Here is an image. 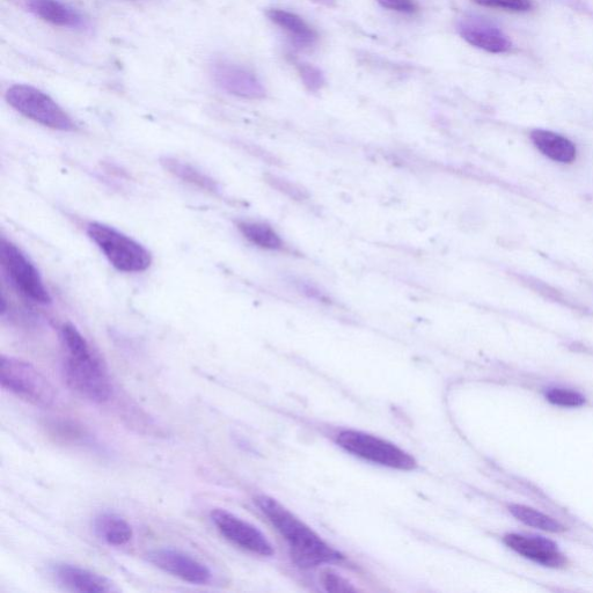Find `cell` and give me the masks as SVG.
<instances>
[{
  "mask_svg": "<svg viewBox=\"0 0 593 593\" xmlns=\"http://www.w3.org/2000/svg\"><path fill=\"white\" fill-rule=\"evenodd\" d=\"M60 335L65 350V382L83 398L104 404L113 393L105 362L75 325L64 324Z\"/></svg>",
  "mask_w": 593,
  "mask_h": 593,
  "instance_id": "6da1fadb",
  "label": "cell"
},
{
  "mask_svg": "<svg viewBox=\"0 0 593 593\" xmlns=\"http://www.w3.org/2000/svg\"><path fill=\"white\" fill-rule=\"evenodd\" d=\"M255 503L287 540L299 566L310 568L343 560L339 552L327 545L316 532L272 497L258 496Z\"/></svg>",
  "mask_w": 593,
  "mask_h": 593,
  "instance_id": "7a4b0ae2",
  "label": "cell"
},
{
  "mask_svg": "<svg viewBox=\"0 0 593 593\" xmlns=\"http://www.w3.org/2000/svg\"><path fill=\"white\" fill-rule=\"evenodd\" d=\"M87 236L111 265L122 273H143L152 265V255L135 239L112 226L92 222L86 226Z\"/></svg>",
  "mask_w": 593,
  "mask_h": 593,
  "instance_id": "3957f363",
  "label": "cell"
},
{
  "mask_svg": "<svg viewBox=\"0 0 593 593\" xmlns=\"http://www.w3.org/2000/svg\"><path fill=\"white\" fill-rule=\"evenodd\" d=\"M0 382L4 390L35 406L48 408L57 400L53 384L34 365L18 358H0Z\"/></svg>",
  "mask_w": 593,
  "mask_h": 593,
  "instance_id": "277c9868",
  "label": "cell"
},
{
  "mask_svg": "<svg viewBox=\"0 0 593 593\" xmlns=\"http://www.w3.org/2000/svg\"><path fill=\"white\" fill-rule=\"evenodd\" d=\"M5 98L17 112L42 126L60 131L77 129L70 115L54 99L33 86L14 85Z\"/></svg>",
  "mask_w": 593,
  "mask_h": 593,
  "instance_id": "5b68a950",
  "label": "cell"
},
{
  "mask_svg": "<svg viewBox=\"0 0 593 593\" xmlns=\"http://www.w3.org/2000/svg\"><path fill=\"white\" fill-rule=\"evenodd\" d=\"M0 263L7 280L20 295L41 305L51 303L39 269L17 245L4 237L0 241Z\"/></svg>",
  "mask_w": 593,
  "mask_h": 593,
  "instance_id": "8992f818",
  "label": "cell"
},
{
  "mask_svg": "<svg viewBox=\"0 0 593 593\" xmlns=\"http://www.w3.org/2000/svg\"><path fill=\"white\" fill-rule=\"evenodd\" d=\"M336 442L351 455L373 464L401 471H412L417 466L416 460L397 445L361 431L344 430L336 438Z\"/></svg>",
  "mask_w": 593,
  "mask_h": 593,
  "instance_id": "52a82bcc",
  "label": "cell"
},
{
  "mask_svg": "<svg viewBox=\"0 0 593 593\" xmlns=\"http://www.w3.org/2000/svg\"><path fill=\"white\" fill-rule=\"evenodd\" d=\"M210 517L219 533L233 545L260 556L274 554L272 544L258 527L224 509L212 510Z\"/></svg>",
  "mask_w": 593,
  "mask_h": 593,
  "instance_id": "ba28073f",
  "label": "cell"
},
{
  "mask_svg": "<svg viewBox=\"0 0 593 593\" xmlns=\"http://www.w3.org/2000/svg\"><path fill=\"white\" fill-rule=\"evenodd\" d=\"M146 558H148L151 565L165 571L167 574L180 578L182 581L196 585L207 584L211 581V570L204 563L185 552L179 551V549H152L146 555Z\"/></svg>",
  "mask_w": 593,
  "mask_h": 593,
  "instance_id": "9c48e42d",
  "label": "cell"
},
{
  "mask_svg": "<svg viewBox=\"0 0 593 593\" xmlns=\"http://www.w3.org/2000/svg\"><path fill=\"white\" fill-rule=\"evenodd\" d=\"M212 75L222 90L236 97L245 99H262L266 97L265 86L259 78L248 69L229 62H216L212 67Z\"/></svg>",
  "mask_w": 593,
  "mask_h": 593,
  "instance_id": "30bf717a",
  "label": "cell"
},
{
  "mask_svg": "<svg viewBox=\"0 0 593 593\" xmlns=\"http://www.w3.org/2000/svg\"><path fill=\"white\" fill-rule=\"evenodd\" d=\"M458 32L470 45L493 54H504L512 43L499 27L480 17H466L460 20Z\"/></svg>",
  "mask_w": 593,
  "mask_h": 593,
  "instance_id": "8fae6325",
  "label": "cell"
},
{
  "mask_svg": "<svg viewBox=\"0 0 593 593\" xmlns=\"http://www.w3.org/2000/svg\"><path fill=\"white\" fill-rule=\"evenodd\" d=\"M504 543L512 551L524 556L539 565L548 568H561L566 566L567 560L559 551L558 546L540 537H525L519 534H508L504 537Z\"/></svg>",
  "mask_w": 593,
  "mask_h": 593,
  "instance_id": "7c38bea8",
  "label": "cell"
},
{
  "mask_svg": "<svg viewBox=\"0 0 593 593\" xmlns=\"http://www.w3.org/2000/svg\"><path fill=\"white\" fill-rule=\"evenodd\" d=\"M53 574L64 588L71 591L87 593L116 591L114 584L105 576L69 563H57L53 567Z\"/></svg>",
  "mask_w": 593,
  "mask_h": 593,
  "instance_id": "4fadbf2b",
  "label": "cell"
},
{
  "mask_svg": "<svg viewBox=\"0 0 593 593\" xmlns=\"http://www.w3.org/2000/svg\"><path fill=\"white\" fill-rule=\"evenodd\" d=\"M26 6L34 16L55 26L82 31L90 27V21L82 13L62 0H26Z\"/></svg>",
  "mask_w": 593,
  "mask_h": 593,
  "instance_id": "5bb4252c",
  "label": "cell"
},
{
  "mask_svg": "<svg viewBox=\"0 0 593 593\" xmlns=\"http://www.w3.org/2000/svg\"><path fill=\"white\" fill-rule=\"evenodd\" d=\"M536 148L556 163L570 164L576 159V148L573 142L552 131L536 130L531 134Z\"/></svg>",
  "mask_w": 593,
  "mask_h": 593,
  "instance_id": "9a60e30c",
  "label": "cell"
},
{
  "mask_svg": "<svg viewBox=\"0 0 593 593\" xmlns=\"http://www.w3.org/2000/svg\"><path fill=\"white\" fill-rule=\"evenodd\" d=\"M97 536L111 546H123L134 537L133 527L119 515L104 512L94 519Z\"/></svg>",
  "mask_w": 593,
  "mask_h": 593,
  "instance_id": "2e32d148",
  "label": "cell"
},
{
  "mask_svg": "<svg viewBox=\"0 0 593 593\" xmlns=\"http://www.w3.org/2000/svg\"><path fill=\"white\" fill-rule=\"evenodd\" d=\"M267 16L274 24L284 29L300 46H312L318 39L316 31L295 13L272 9L267 12Z\"/></svg>",
  "mask_w": 593,
  "mask_h": 593,
  "instance_id": "e0dca14e",
  "label": "cell"
},
{
  "mask_svg": "<svg viewBox=\"0 0 593 593\" xmlns=\"http://www.w3.org/2000/svg\"><path fill=\"white\" fill-rule=\"evenodd\" d=\"M160 164L166 171L173 174L175 178L188 182L190 185L214 194L221 192V187H219L216 180L197 170L193 165L185 163V161L173 157H163L160 159Z\"/></svg>",
  "mask_w": 593,
  "mask_h": 593,
  "instance_id": "ac0fdd59",
  "label": "cell"
},
{
  "mask_svg": "<svg viewBox=\"0 0 593 593\" xmlns=\"http://www.w3.org/2000/svg\"><path fill=\"white\" fill-rule=\"evenodd\" d=\"M237 228L250 243L263 250L278 251L283 248L281 237L266 223L240 221Z\"/></svg>",
  "mask_w": 593,
  "mask_h": 593,
  "instance_id": "d6986e66",
  "label": "cell"
},
{
  "mask_svg": "<svg viewBox=\"0 0 593 593\" xmlns=\"http://www.w3.org/2000/svg\"><path fill=\"white\" fill-rule=\"evenodd\" d=\"M47 430L51 437L57 442L64 444H87L90 442V435L79 424L67 419H53L47 422Z\"/></svg>",
  "mask_w": 593,
  "mask_h": 593,
  "instance_id": "ffe728a7",
  "label": "cell"
},
{
  "mask_svg": "<svg viewBox=\"0 0 593 593\" xmlns=\"http://www.w3.org/2000/svg\"><path fill=\"white\" fill-rule=\"evenodd\" d=\"M510 512L518 521H521L527 526L536 527V529L546 532L559 533L565 531V527L555 519L541 514V512L524 507V505H511Z\"/></svg>",
  "mask_w": 593,
  "mask_h": 593,
  "instance_id": "44dd1931",
  "label": "cell"
},
{
  "mask_svg": "<svg viewBox=\"0 0 593 593\" xmlns=\"http://www.w3.org/2000/svg\"><path fill=\"white\" fill-rule=\"evenodd\" d=\"M546 398L551 404L560 407H580L585 402L582 394L575 391L561 390V388H554V390L549 391Z\"/></svg>",
  "mask_w": 593,
  "mask_h": 593,
  "instance_id": "7402d4cb",
  "label": "cell"
},
{
  "mask_svg": "<svg viewBox=\"0 0 593 593\" xmlns=\"http://www.w3.org/2000/svg\"><path fill=\"white\" fill-rule=\"evenodd\" d=\"M298 71L300 78H302L307 90L311 92H318L325 85V76L318 68L311 64H299Z\"/></svg>",
  "mask_w": 593,
  "mask_h": 593,
  "instance_id": "603a6c76",
  "label": "cell"
},
{
  "mask_svg": "<svg viewBox=\"0 0 593 593\" xmlns=\"http://www.w3.org/2000/svg\"><path fill=\"white\" fill-rule=\"evenodd\" d=\"M481 6L512 12H527L532 9L531 0H473Z\"/></svg>",
  "mask_w": 593,
  "mask_h": 593,
  "instance_id": "cb8c5ba5",
  "label": "cell"
},
{
  "mask_svg": "<svg viewBox=\"0 0 593 593\" xmlns=\"http://www.w3.org/2000/svg\"><path fill=\"white\" fill-rule=\"evenodd\" d=\"M322 583H324L326 590L331 592H350L356 590L344 578L333 573V571H325L322 574Z\"/></svg>",
  "mask_w": 593,
  "mask_h": 593,
  "instance_id": "d4e9b609",
  "label": "cell"
},
{
  "mask_svg": "<svg viewBox=\"0 0 593 593\" xmlns=\"http://www.w3.org/2000/svg\"><path fill=\"white\" fill-rule=\"evenodd\" d=\"M377 2L385 7V9L392 11L404 13H414L417 11L415 0H377Z\"/></svg>",
  "mask_w": 593,
  "mask_h": 593,
  "instance_id": "484cf974",
  "label": "cell"
},
{
  "mask_svg": "<svg viewBox=\"0 0 593 593\" xmlns=\"http://www.w3.org/2000/svg\"><path fill=\"white\" fill-rule=\"evenodd\" d=\"M273 185L282 190V192L287 193L294 199H304V193L295 185L288 181H284L282 179L273 178Z\"/></svg>",
  "mask_w": 593,
  "mask_h": 593,
  "instance_id": "4316f807",
  "label": "cell"
},
{
  "mask_svg": "<svg viewBox=\"0 0 593 593\" xmlns=\"http://www.w3.org/2000/svg\"><path fill=\"white\" fill-rule=\"evenodd\" d=\"M131 2H146V0H131Z\"/></svg>",
  "mask_w": 593,
  "mask_h": 593,
  "instance_id": "83f0119b",
  "label": "cell"
}]
</instances>
